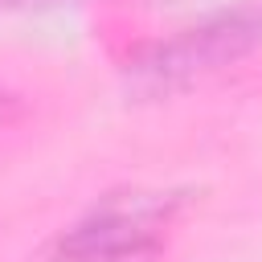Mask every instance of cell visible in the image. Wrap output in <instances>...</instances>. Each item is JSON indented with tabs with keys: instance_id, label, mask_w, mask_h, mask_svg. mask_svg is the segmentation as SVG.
Returning a JSON list of instances; mask_svg holds the SVG:
<instances>
[{
	"instance_id": "277c9868",
	"label": "cell",
	"mask_w": 262,
	"mask_h": 262,
	"mask_svg": "<svg viewBox=\"0 0 262 262\" xmlns=\"http://www.w3.org/2000/svg\"><path fill=\"white\" fill-rule=\"evenodd\" d=\"M4 98H8V94H4V90H0V106H4Z\"/></svg>"
},
{
	"instance_id": "7a4b0ae2",
	"label": "cell",
	"mask_w": 262,
	"mask_h": 262,
	"mask_svg": "<svg viewBox=\"0 0 262 262\" xmlns=\"http://www.w3.org/2000/svg\"><path fill=\"white\" fill-rule=\"evenodd\" d=\"M184 205L180 188H115L57 233L53 262H156Z\"/></svg>"
},
{
	"instance_id": "3957f363",
	"label": "cell",
	"mask_w": 262,
	"mask_h": 262,
	"mask_svg": "<svg viewBox=\"0 0 262 262\" xmlns=\"http://www.w3.org/2000/svg\"><path fill=\"white\" fill-rule=\"evenodd\" d=\"M12 4H37V0H0V8H12Z\"/></svg>"
},
{
	"instance_id": "6da1fadb",
	"label": "cell",
	"mask_w": 262,
	"mask_h": 262,
	"mask_svg": "<svg viewBox=\"0 0 262 262\" xmlns=\"http://www.w3.org/2000/svg\"><path fill=\"white\" fill-rule=\"evenodd\" d=\"M262 49V0H242L164 41L143 45L127 61V82L143 98H164L201 86L205 78L254 57Z\"/></svg>"
}]
</instances>
